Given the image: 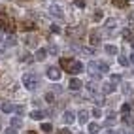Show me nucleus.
I'll use <instances>...</instances> for the list:
<instances>
[{"label":"nucleus","instance_id":"42","mask_svg":"<svg viewBox=\"0 0 134 134\" xmlns=\"http://www.w3.org/2000/svg\"><path fill=\"white\" fill-rule=\"evenodd\" d=\"M130 46H132V49H134V40H132V42H130Z\"/></svg>","mask_w":134,"mask_h":134},{"label":"nucleus","instance_id":"27","mask_svg":"<svg viewBox=\"0 0 134 134\" xmlns=\"http://www.w3.org/2000/svg\"><path fill=\"white\" fill-rule=\"evenodd\" d=\"M42 130H43V132H47V134H49V132L53 130V127H51V125H49V123H43V125H42Z\"/></svg>","mask_w":134,"mask_h":134},{"label":"nucleus","instance_id":"39","mask_svg":"<svg viewBox=\"0 0 134 134\" xmlns=\"http://www.w3.org/2000/svg\"><path fill=\"white\" fill-rule=\"evenodd\" d=\"M59 134H70V130H68V129H62V130H60Z\"/></svg>","mask_w":134,"mask_h":134},{"label":"nucleus","instance_id":"1","mask_svg":"<svg viewBox=\"0 0 134 134\" xmlns=\"http://www.w3.org/2000/svg\"><path fill=\"white\" fill-rule=\"evenodd\" d=\"M36 83H38V79H36L34 74H25L23 76V85L29 89V91H34V89H36Z\"/></svg>","mask_w":134,"mask_h":134},{"label":"nucleus","instance_id":"4","mask_svg":"<svg viewBox=\"0 0 134 134\" xmlns=\"http://www.w3.org/2000/svg\"><path fill=\"white\" fill-rule=\"evenodd\" d=\"M81 87H83V81H81V79H77V77H72L68 81V89H72V91H79Z\"/></svg>","mask_w":134,"mask_h":134},{"label":"nucleus","instance_id":"7","mask_svg":"<svg viewBox=\"0 0 134 134\" xmlns=\"http://www.w3.org/2000/svg\"><path fill=\"white\" fill-rule=\"evenodd\" d=\"M89 72H91L93 77H98V79H100V72H98V68H96V62H94V60H93V62H89Z\"/></svg>","mask_w":134,"mask_h":134},{"label":"nucleus","instance_id":"37","mask_svg":"<svg viewBox=\"0 0 134 134\" xmlns=\"http://www.w3.org/2000/svg\"><path fill=\"white\" fill-rule=\"evenodd\" d=\"M6 134H17V130L12 127V129H6Z\"/></svg>","mask_w":134,"mask_h":134},{"label":"nucleus","instance_id":"21","mask_svg":"<svg viewBox=\"0 0 134 134\" xmlns=\"http://www.w3.org/2000/svg\"><path fill=\"white\" fill-rule=\"evenodd\" d=\"M74 59H60V66L64 68V70H68V66H70V62H72Z\"/></svg>","mask_w":134,"mask_h":134},{"label":"nucleus","instance_id":"15","mask_svg":"<svg viewBox=\"0 0 134 134\" xmlns=\"http://www.w3.org/2000/svg\"><path fill=\"white\" fill-rule=\"evenodd\" d=\"M100 132V125L98 123H89V134H98Z\"/></svg>","mask_w":134,"mask_h":134},{"label":"nucleus","instance_id":"24","mask_svg":"<svg viewBox=\"0 0 134 134\" xmlns=\"http://www.w3.org/2000/svg\"><path fill=\"white\" fill-rule=\"evenodd\" d=\"M10 123H12V127H21V125H23V121H21L19 117H13Z\"/></svg>","mask_w":134,"mask_h":134},{"label":"nucleus","instance_id":"34","mask_svg":"<svg viewBox=\"0 0 134 134\" xmlns=\"http://www.w3.org/2000/svg\"><path fill=\"white\" fill-rule=\"evenodd\" d=\"M46 100H47V102H53V100H55V94H53V93H47V94H46Z\"/></svg>","mask_w":134,"mask_h":134},{"label":"nucleus","instance_id":"35","mask_svg":"<svg viewBox=\"0 0 134 134\" xmlns=\"http://www.w3.org/2000/svg\"><path fill=\"white\" fill-rule=\"evenodd\" d=\"M51 32H55V34H59V32H60V29H59L57 25H51Z\"/></svg>","mask_w":134,"mask_h":134},{"label":"nucleus","instance_id":"22","mask_svg":"<svg viewBox=\"0 0 134 134\" xmlns=\"http://www.w3.org/2000/svg\"><path fill=\"white\" fill-rule=\"evenodd\" d=\"M6 43H8V46H15V43H17V40H15V36H13V34L6 36Z\"/></svg>","mask_w":134,"mask_h":134},{"label":"nucleus","instance_id":"9","mask_svg":"<svg viewBox=\"0 0 134 134\" xmlns=\"http://www.w3.org/2000/svg\"><path fill=\"white\" fill-rule=\"evenodd\" d=\"M96 68H98V72H100V74H108V72H110V66L106 64L104 60H98V62H96Z\"/></svg>","mask_w":134,"mask_h":134},{"label":"nucleus","instance_id":"18","mask_svg":"<svg viewBox=\"0 0 134 134\" xmlns=\"http://www.w3.org/2000/svg\"><path fill=\"white\" fill-rule=\"evenodd\" d=\"M123 123L127 125V127H132V123H134L132 121V115L130 113H123Z\"/></svg>","mask_w":134,"mask_h":134},{"label":"nucleus","instance_id":"29","mask_svg":"<svg viewBox=\"0 0 134 134\" xmlns=\"http://www.w3.org/2000/svg\"><path fill=\"white\" fill-rule=\"evenodd\" d=\"M119 64H123V66H127V64H129V59L125 57V55H119Z\"/></svg>","mask_w":134,"mask_h":134},{"label":"nucleus","instance_id":"28","mask_svg":"<svg viewBox=\"0 0 134 134\" xmlns=\"http://www.w3.org/2000/svg\"><path fill=\"white\" fill-rule=\"evenodd\" d=\"M113 123H115V115L111 113V115H108V119H106V125H108V127H111Z\"/></svg>","mask_w":134,"mask_h":134},{"label":"nucleus","instance_id":"6","mask_svg":"<svg viewBox=\"0 0 134 134\" xmlns=\"http://www.w3.org/2000/svg\"><path fill=\"white\" fill-rule=\"evenodd\" d=\"M62 121H64L66 125H72L74 121H76V115H74V111H64V115H62Z\"/></svg>","mask_w":134,"mask_h":134},{"label":"nucleus","instance_id":"5","mask_svg":"<svg viewBox=\"0 0 134 134\" xmlns=\"http://www.w3.org/2000/svg\"><path fill=\"white\" fill-rule=\"evenodd\" d=\"M47 77L53 79V81H57V79L60 77V70L55 68V66H49V68H47Z\"/></svg>","mask_w":134,"mask_h":134},{"label":"nucleus","instance_id":"32","mask_svg":"<svg viewBox=\"0 0 134 134\" xmlns=\"http://www.w3.org/2000/svg\"><path fill=\"white\" fill-rule=\"evenodd\" d=\"M121 111H123V113H130V106H129V104H123V106H121Z\"/></svg>","mask_w":134,"mask_h":134},{"label":"nucleus","instance_id":"23","mask_svg":"<svg viewBox=\"0 0 134 134\" xmlns=\"http://www.w3.org/2000/svg\"><path fill=\"white\" fill-rule=\"evenodd\" d=\"M6 47H8V43H6V38L2 36V34H0V53H2V51H6Z\"/></svg>","mask_w":134,"mask_h":134},{"label":"nucleus","instance_id":"10","mask_svg":"<svg viewBox=\"0 0 134 134\" xmlns=\"http://www.w3.org/2000/svg\"><path fill=\"white\" fill-rule=\"evenodd\" d=\"M89 43H91L93 47H96L98 43H100V36H98L96 32H91V36H89Z\"/></svg>","mask_w":134,"mask_h":134},{"label":"nucleus","instance_id":"8","mask_svg":"<svg viewBox=\"0 0 134 134\" xmlns=\"http://www.w3.org/2000/svg\"><path fill=\"white\" fill-rule=\"evenodd\" d=\"M30 117H32L34 121H42L43 117H46V111H42V110H34V111H30Z\"/></svg>","mask_w":134,"mask_h":134},{"label":"nucleus","instance_id":"16","mask_svg":"<svg viewBox=\"0 0 134 134\" xmlns=\"http://www.w3.org/2000/svg\"><path fill=\"white\" fill-rule=\"evenodd\" d=\"M46 57H47V49H43V47H40V49L36 51V59H38V60H43Z\"/></svg>","mask_w":134,"mask_h":134},{"label":"nucleus","instance_id":"30","mask_svg":"<svg viewBox=\"0 0 134 134\" xmlns=\"http://www.w3.org/2000/svg\"><path fill=\"white\" fill-rule=\"evenodd\" d=\"M102 17H104V13H102L100 10H96V12H94V19H96V21H102Z\"/></svg>","mask_w":134,"mask_h":134},{"label":"nucleus","instance_id":"38","mask_svg":"<svg viewBox=\"0 0 134 134\" xmlns=\"http://www.w3.org/2000/svg\"><path fill=\"white\" fill-rule=\"evenodd\" d=\"M76 4H77L79 8H85V0H76Z\"/></svg>","mask_w":134,"mask_h":134},{"label":"nucleus","instance_id":"20","mask_svg":"<svg viewBox=\"0 0 134 134\" xmlns=\"http://www.w3.org/2000/svg\"><path fill=\"white\" fill-rule=\"evenodd\" d=\"M113 6H117V8H127V2L129 0H111Z\"/></svg>","mask_w":134,"mask_h":134},{"label":"nucleus","instance_id":"12","mask_svg":"<svg viewBox=\"0 0 134 134\" xmlns=\"http://www.w3.org/2000/svg\"><path fill=\"white\" fill-rule=\"evenodd\" d=\"M113 91H115V85H113L111 81L102 85V93H104V94H110V93H113Z\"/></svg>","mask_w":134,"mask_h":134},{"label":"nucleus","instance_id":"17","mask_svg":"<svg viewBox=\"0 0 134 134\" xmlns=\"http://www.w3.org/2000/svg\"><path fill=\"white\" fill-rule=\"evenodd\" d=\"M21 29H23V30H34V29H36V25H34L32 21H25V23L21 25Z\"/></svg>","mask_w":134,"mask_h":134},{"label":"nucleus","instance_id":"3","mask_svg":"<svg viewBox=\"0 0 134 134\" xmlns=\"http://www.w3.org/2000/svg\"><path fill=\"white\" fill-rule=\"evenodd\" d=\"M49 13L53 17H57V19H64V12H62V8L59 4H51L49 6Z\"/></svg>","mask_w":134,"mask_h":134},{"label":"nucleus","instance_id":"14","mask_svg":"<svg viewBox=\"0 0 134 134\" xmlns=\"http://www.w3.org/2000/svg\"><path fill=\"white\" fill-rule=\"evenodd\" d=\"M123 38L127 40V42H129V40L132 42V40H134V30H132V29H125V30H123Z\"/></svg>","mask_w":134,"mask_h":134},{"label":"nucleus","instance_id":"43","mask_svg":"<svg viewBox=\"0 0 134 134\" xmlns=\"http://www.w3.org/2000/svg\"><path fill=\"white\" fill-rule=\"evenodd\" d=\"M110 134H117V132H110Z\"/></svg>","mask_w":134,"mask_h":134},{"label":"nucleus","instance_id":"44","mask_svg":"<svg viewBox=\"0 0 134 134\" xmlns=\"http://www.w3.org/2000/svg\"><path fill=\"white\" fill-rule=\"evenodd\" d=\"M127 134H130V132H127Z\"/></svg>","mask_w":134,"mask_h":134},{"label":"nucleus","instance_id":"40","mask_svg":"<svg viewBox=\"0 0 134 134\" xmlns=\"http://www.w3.org/2000/svg\"><path fill=\"white\" fill-rule=\"evenodd\" d=\"M26 134H38L36 130H29V132H26Z\"/></svg>","mask_w":134,"mask_h":134},{"label":"nucleus","instance_id":"13","mask_svg":"<svg viewBox=\"0 0 134 134\" xmlns=\"http://www.w3.org/2000/svg\"><path fill=\"white\" fill-rule=\"evenodd\" d=\"M2 111H4V113H13V111H15V106H13L12 102H4V104H2Z\"/></svg>","mask_w":134,"mask_h":134},{"label":"nucleus","instance_id":"41","mask_svg":"<svg viewBox=\"0 0 134 134\" xmlns=\"http://www.w3.org/2000/svg\"><path fill=\"white\" fill-rule=\"evenodd\" d=\"M130 62H132V64H134V53H132V55H130Z\"/></svg>","mask_w":134,"mask_h":134},{"label":"nucleus","instance_id":"31","mask_svg":"<svg viewBox=\"0 0 134 134\" xmlns=\"http://www.w3.org/2000/svg\"><path fill=\"white\" fill-rule=\"evenodd\" d=\"M119 81H121V76H119V74H113V76H111V83L115 85V83H119Z\"/></svg>","mask_w":134,"mask_h":134},{"label":"nucleus","instance_id":"25","mask_svg":"<svg viewBox=\"0 0 134 134\" xmlns=\"http://www.w3.org/2000/svg\"><path fill=\"white\" fill-rule=\"evenodd\" d=\"M106 26H108V29H115V26H117V21H115V19H108V21H106Z\"/></svg>","mask_w":134,"mask_h":134},{"label":"nucleus","instance_id":"2","mask_svg":"<svg viewBox=\"0 0 134 134\" xmlns=\"http://www.w3.org/2000/svg\"><path fill=\"white\" fill-rule=\"evenodd\" d=\"M66 72L76 76V74H79V72H83V64H81L79 60H72V62H70V66H68V70H66Z\"/></svg>","mask_w":134,"mask_h":134},{"label":"nucleus","instance_id":"19","mask_svg":"<svg viewBox=\"0 0 134 134\" xmlns=\"http://www.w3.org/2000/svg\"><path fill=\"white\" fill-rule=\"evenodd\" d=\"M104 49H106V53H110V55H117V47H115V46H111V43L104 46Z\"/></svg>","mask_w":134,"mask_h":134},{"label":"nucleus","instance_id":"11","mask_svg":"<svg viewBox=\"0 0 134 134\" xmlns=\"http://www.w3.org/2000/svg\"><path fill=\"white\" fill-rule=\"evenodd\" d=\"M77 119H79V123L81 125H85V123H89V111H85V110H81L77 113Z\"/></svg>","mask_w":134,"mask_h":134},{"label":"nucleus","instance_id":"36","mask_svg":"<svg viewBox=\"0 0 134 134\" xmlns=\"http://www.w3.org/2000/svg\"><path fill=\"white\" fill-rule=\"evenodd\" d=\"M21 60H25V62H32V57H30V55H25V57H21Z\"/></svg>","mask_w":134,"mask_h":134},{"label":"nucleus","instance_id":"33","mask_svg":"<svg viewBox=\"0 0 134 134\" xmlns=\"http://www.w3.org/2000/svg\"><path fill=\"white\" fill-rule=\"evenodd\" d=\"M15 113L23 115V113H25V106H15Z\"/></svg>","mask_w":134,"mask_h":134},{"label":"nucleus","instance_id":"26","mask_svg":"<svg viewBox=\"0 0 134 134\" xmlns=\"http://www.w3.org/2000/svg\"><path fill=\"white\" fill-rule=\"evenodd\" d=\"M91 113L94 115V117H102V110H100V106H96V108H94Z\"/></svg>","mask_w":134,"mask_h":134}]
</instances>
